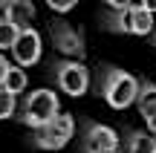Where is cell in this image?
<instances>
[{
	"mask_svg": "<svg viewBox=\"0 0 156 153\" xmlns=\"http://www.w3.org/2000/svg\"><path fill=\"white\" fill-rule=\"evenodd\" d=\"M9 3H12V0H0V12H3V9H6Z\"/></svg>",
	"mask_w": 156,
	"mask_h": 153,
	"instance_id": "d6986e66",
	"label": "cell"
},
{
	"mask_svg": "<svg viewBox=\"0 0 156 153\" xmlns=\"http://www.w3.org/2000/svg\"><path fill=\"white\" fill-rule=\"evenodd\" d=\"M139 87H142V81L136 78V75L124 72V69L113 67V64L98 67V96L104 98L113 110H127L130 104H136Z\"/></svg>",
	"mask_w": 156,
	"mask_h": 153,
	"instance_id": "6da1fadb",
	"label": "cell"
},
{
	"mask_svg": "<svg viewBox=\"0 0 156 153\" xmlns=\"http://www.w3.org/2000/svg\"><path fill=\"white\" fill-rule=\"evenodd\" d=\"M12 55H15V64L17 67H35L44 55V40H41V32L35 26L29 29H20L15 46H12Z\"/></svg>",
	"mask_w": 156,
	"mask_h": 153,
	"instance_id": "ba28073f",
	"label": "cell"
},
{
	"mask_svg": "<svg viewBox=\"0 0 156 153\" xmlns=\"http://www.w3.org/2000/svg\"><path fill=\"white\" fill-rule=\"evenodd\" d=\"M3 15L9 17L17 29H29V23H32V17H35V6H32V0H12L3 9Z\"/></svg>",
	"mask_w": 156,
	"mask_h": 153,
	"instance_id": "30bf717a",
	"label": "cell"
},
{
	"mask_svg": "<svg viewBox=\"0 0 156 153\" xmlns=\"http://www.w3.org/2000/svg\"><path fill=\"white\" fill-rule=\"evenodd\" d=\"M142 6H145V9H151L153 15H156V0H142Z\"/></svg>",
	"mask_w": 156,
	"mask_h": 153,
	"instance_id": "ac0fdd59",
	"label": "cell"
},
{
	"mask_svg": "<svg viewBox=\"0 0 156 153\" xmlns=\"http://www.w3.org/2000/svg\"><path fill=\"white\" fill-rule=\"evenodd\" d=\"M17 35H20V29H17L15 23L0 12V52H3V49H12L15 40H17Z\"/></svg>",
	"mask_w": 156,
	"mask_h": 153,
	"instance_id": "4fadbf2b",
	"label": "cell"
},
{
	"mask_svg": "<svg viewBox=\"0 0 156 153\" xmlns=\"http://www.w3.org/2000/svg\"><path fill=\"white\" fill-rule=\"evenodd\" d=\"M151 43H153V46H156V32H153V35H151Z\"/></svg>",
	"mask_w": 156,
	"mask_h": 153,
	"instance_id": "ffe728a7",
	"label": "cell"
},
{
	"mask_svg": "<svg viewBox=\"0 0 156 153\" xmlns=\"http://www.w3.org/2000/svg\"><path fill=\"white\" fill-rule=\"evenodd\" d=\"M49 38H52V46H55L64 58L84 61V55H87V40H84V32L78 26H73L69 20L55 17V20L49 23Z\"/></svg>",
	"mask_w": 156,
	"mask_h": 153,
	"instance_id": "52a82bcc",
	"label": "cell"
},
{
	"mask_svg": "<svg viewBox=\"0 0 156 153\" xmlns=\"http://www.w3.org/2000/svg\"><path fill=\"white\" fill-rule=\"evenodd\" d=\"M17 113H20L17 119H20L26 127L38 130V127L49 124L55 116H61V98L55 96V90L41 87V90L26 92V98H23V104H20V110H17Z\"/></svg>",
	"mask_w": 156,
	"mask_h": 153,
	"instance_id": "3957f363",
	"label": "cell"
},
{
	"mask_svg": "<svg viewBox=\"0 0 156 153\" xmlns=\"http://www.w3.org/2000/svg\"><path fill=\"white\" fill-rule=\"evenodd\" d=\"M136 107H139V116H142V121L147 124V130L156 133V84H153V81L142 78Z\"/></svg>",
	"mask_w": 156,
	"mask_h": 153,
	"instance_id": "9c48e42d",
	"label": "cell"
},
{
	"mask_svg": "<svg viewBox=\"0 0 156 153\" xmlns=\"http://www.w3.org/2000/svg\"><path fill=\"white\" fill-rule=\"evenodd\" d=\"M107 9H130V6H139L142 0H101Z\"/></svg>",
	"mask_w": 156,
	"mask_h": 153,
	"instance_id": "2e32d148",
	"label": "cell"
},
{
	"mask_svg": "<svg viewBox=\"0 0 156 153\" xmlns=\"http://www.w3.org/2000/svg\"><path fill=\"white\" fill-rule=\"evenodd\" d=\"M78 150L81 153H122V139L113 127L93 121V119H84L81 136H78Z\"/></svg>",
	"mask_w": 156,
	"mask_h": 153,
	"instance_id": "8992f818",
	"label": "cell"
},
{
	"mask_svg": "<svg viewBox=\"0 0 156 153\" xmlns=\"http://www.w3.org/2000/svg\"><path fill=\"white\" fill-rule=\"evenodd\" d=\"M9 67H12V64L6 61V55L0 52V87H3V81H6V72H9Z\"/></svg>",
	"mask_w": 156,
	"mask_h": 153,
	"instance_id": "e0dca14e",
	"label": "cell"
},
{
	"mask_svg": "<svg viewBox=\"0 0 156 153\" xmlns=\"http://www.w3.org/2000/svg\"><path fill=\"white\" fill-rule=\"evenodd\" d=\"M26 72H23V67H17V64H12L9 72H6V81H3V90H9L12 96H20L23 90H26Z\"/></svg>",
	"mask_w": 156,
	"mask_h": 153,
	"instance_id": "7c38bea8",
	"label": "cell"
},
{
	"mask_svg": "<svg viewBox=\"0 0 156 153\" xmlns=\"http://www.w3.org/2000/svg\"><path fill=\"white\" fill-rule=\"evenodd\" d=\"M49 75L55 78V84L61 87V92L73 98L87 96L90 90V69L84 67V61H75V58H61V61H52Z\"/></svg>",
	"mask_w": 156,
	"mask_h": 153,
	"instance_id": "277c9868",
	"label": "cell"
},
{
	"mask_svg": "<svg viewBox=\"0 0 156 153\" xmlns=\"http://www.w3.org/2000/svg\"><path fill=\"white\" fill-rule=\"evenodd\" d=\"M73 136H75V119L69 113H61V116H55L49 124L32 130L29 142L38 150H61V148H67V144L73 142Z\"/></svg>",
	"mask_w": 156,
	"mask_h": 153,
	"instance_id": "5b68a950",
	"label": "cell"
},
{
	"mask_svg": "<svg viewBox=\"0 0 156 153\" xmlns=\"http://www.w3.org/2000/svg\"><path fill=\"white\" fill-rule=\"evenodd\" d=\"M98 26L113 35H153L156 15L142 3L130 6V9H107L98 15Z\"/></svg>",
	"mask_w": 156,
	"mask_h": 153,
	"instance_id": "7a4b0ae2",
	"label": "cell"
},
{
	"mask_svg": "<svg viewBox=\"0 0 156 153\" xmlns=\"http://www.w3.org/2000/svg\"><path fill=\"white\" fill-rule=\"evenodd\" d=\"M17 110H20V107H17V96H12L9 90H3V87H0V121L12 119Z\"/></svg>",
	"mask_w": 156,
	"mask_h": 153,
	"instance_id": "5bb4252c",
	"label": "cell"
},
{
	"mask_svg": "<svg viewBox=\"0 0 156 153\" xmlns=\"http://www.w3.org/2000/svg\"><path fill=\"white\" fill-rule=\"evenodd\" d=\"M124 153H156V133L130 130L124 139Z\"/></svg>",
	"mask_w": 156,
	"mask_h": 153,
	"instance_id": "8fae6325",
	"label": "cell"
},
{
	"mask_svg": "<svg viewBox=\"0 0 156 153\" xmlns=\"http://www.w3.org/2000/svg\"><path fill=\"white\" fill-rule=\"evenodd\" d=\"M122 153H124V150H122Z\"/></svg>",
	"mask_w": 156,
	"mask_h": 153,
	"instance_id": "44dd1931",
	"label": "cell"
},
{
	"mask_svg": "<svg viewBox=\"0 0 156 153\" xmlns=\"http://www.w3.org/2000/svg\"><path fill=\"white\" fill-rule=\"evenodd\" d=\"M46 6H49L52 12H58V15H67L69 9L78 6V0H46Z\"/></svg>",
	"mask_w": 156,
	"mask_h": 153,
	"instance_id": "9a60e30c",
	"label": "cell"
}]
</instances>
